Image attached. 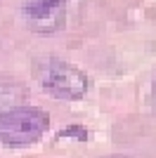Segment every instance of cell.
Here are the masks:
<instances>
[{"label": "cell", "mask_w": 156, "mask_h": 158, "mask_svg": "<svg viewBox=\"0 0 156 158\" xmlns=\"http://www.w3.org/2000/svg\"><path fill=\"white\" fill-rule=\"evenodd\" d=\"M50 116L38 106H12L0 111V142L5 146H26L43 137Z\"/></svg>", "instance_id": "obj_1"}, {"label": "cell", "mask_w": 156, "mask_h": 158, "mask_svg": "<svg viewBox=\"0 0 156 158\" xmlns=\"http://www.w3.org/2000/svg\"><path fill=\"white\" fill-rule=\"evenodd\" d=\"M38 78L54 99H80L88 92V78L78 66L62 59H45L38 69Z\"/></svg>", "instance_id": "obj_2"}, {"label": "cell", "mask_w": 156, "mask_h": 158, "mask_svg": "<svg viewBox=\"0 0 156 158\" xmlns=\"http://www.w3.org/2000/svg\"><path fill=\"white\" fill-rule=\"evenodd\" d=\"M69 0H24V17L36 33H54L66 24Z\"/></svg>", "instance_id": "obj_3"}, {"label": "cell", "mask_w": 156, "mask_h": 158, "mask_svg": "<svg viewBox=\"0 0 156 158\" xmlns=\"http://www.w3.org/2000/svg\"><path fill=\"white\" fill-rule=\"evenodd\" d=\"M59 137H76V139H85L88 137V130L83 125H71V127H64L59 132Z\"/></svg>", "instance_id": "obj_4"}, {"label": "cell", "mask_w": 156, "mask_h": 158, "mask_svg": "<svg viewBox=\"0 0 156 158\" xmlns=\"http://www.w3.org/2000/svg\"><path fill=\"white\" fill-rule=\"evenodd\" d=\"M151 99H154V104H156V80H154V85H151Z\"/></svg>", "instance_id": "obj_5"}, {"label": "cell", "mask_w": 156, "mask_h": 158, "mask_svg": "<svg viewBox=\"0 0 156 158\" xmlns=\"http://www.w3.org/2000/svg\"><path fill=\"white\" fill-rule=\"evenodd\" d=\"M109 158H123V156H109Z\"/></svg>", "instance_id": "obj_6"}]
</instances>
